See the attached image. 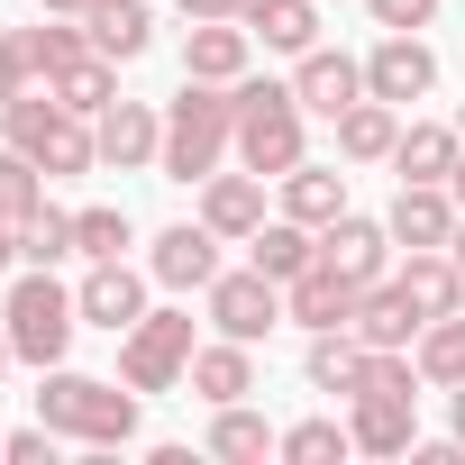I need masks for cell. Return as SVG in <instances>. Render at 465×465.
<instances>
[{"mask_svg": "<svg viewBox=\"0 0 465 465\" xmlns=\"http://www.w3.org/2000/svg\"><path fill=\"white\" fill-rule=\"evenodd\" d=\"M238 146V101H228V83H201L183 74V92L164 101V183H210L219 155Z\"/></svg>", "mask_w": 465, "mask_h": 465, "instance_id": "cell-1", "label": "cell"}, {"mask_svg": "<svg viewBox=\"0 0 465 465\" xmlns=\"http://www.w3.org/2000/svg\"><path fill=\"white\" fill-rule=\"evenodd\" d=\"M37 420L55 438H83V447H128L137 438V383H101V374H74V365H46L37 383Z\"/></svg>", "mask_w": 465, "mask_h": 465, "instance_id": "cell-2", "label": "cell"}, {"mask_svg": "<svg viewBox=\"0 0 465 465\" xmlns=\"http://www.w3.org/2000/svg\"><path fill=\"white\" fill-rule=\"evenodd\" d=\"M0 146H19V155H37L46 164V183L55 173H92L101 164V137H92V119L83 110H64L55 92H19V101H0Z\"/></svg>", "mask_w": 465, "mask_h": 465, "instance_id": "cell-3", "label": "cell"}, {"mask_svg": "<svg viewBox=\"0 0 465 465\" xmlns=\"http://www.w3.org/2000/svg\"><path fill=\"white\" fill-rule=\"evenodd\" d=\"M0 329H10V347H19V365H64V347H74V329H83V302L55 283V265H28L19 283H10V302H0Z\"/></svg>", "mask_w": 465, "mask_h": 465, "instance_id": "cell-4", "label": "cell"}, {"mask_svg": "<svg viewBox=\"0 0 465 465\" xmlns=\"http://www.w3.org/2000/svg\"><path fill=\"white\" fill-rule=\"evenodd\" d=\"M228 101H238V164L265 173V183H283L302 164V92L247 74V83H228Z\"/></svg>", "mask_w": 465, "mask_h": 465, "instance_id": "cell-5", "label": "cell"}, {"mask_svg": "<svg viewBox=\"0 0 465 465\" xmlns=\"http://www.w3.org/2000/svg\"><path fill=\"white\" fill-rule=\"evenodd\" d=\"M183 374H192V311H146V320L119 338V383L173 392Z\"/></svg>", "mask_w": 465, "mask_h": 465, "instance_id": "cell-6", "label": "cell"}, {"mask_svg": "<svg viewBox=\"0 0 465 465\" xmlns=\"http://www.w3.org/2000/svg\"><path fill=\"white\" fill-rule=\"evenodd\" d=\"M283 320H292V311H283V283L256 274V265L210 283V329H219V338H247V347H256V338H274Z\"/></svg>", "mask_w": 465, "mask_h": 465, "instance_id": "cell-7", "label": "cell"}, {"mask_svg": "<svg viewBox=\"0 0 465 465\" xmlns=\"http://www.w3.org/2000/svg\"><path fill=\"white\" fill-rule=\"evenodd\" d=\"M146 274H155L164 292H210V283H219V228H210V219L164 228L155 256H146Z\"/></svg>", "mask_w": 465, "mask_h": 465, "instance_id": "cell-8", "label": "cell"}, {"mask_svg": "<svg viewBox=\"0 0 465 465\" xmlns=\"http://www.w3.org/2000/svg\"><path fill=\"white\" fill-rule=\"evenodd\" d=\"M429 83H438V55H429L411 28H392V37L365 55V92L392 101V110H401V101H429Z\"/></svg>", "mask_w": 465, "mask_h": 465, "instance_id": "cell-9", "label": "cell"}, {"mask_svg": "<svg viewBox=\"0 0 465 465\" xmlns=\"http://www.w3.org/2000/svg\"><path fill=\"white\" fill-rule=\"evenodd\" d=\"M320 265H338L347 283H383V265H392V228H383V219L338 210V219L320 228Z\"/></svg>", "mask_w": 465, "mask_h": 465, "instance_id": "cell-10", "label": "cell"}, {"mask_svg": "<svg viewBox=\"0 0 465 465\" xmlns=\"http://www.w3.org/2000/svg\"><path fill=\"white\" fill-rule=\"evenodd\" d=\"M292 92H302V110L338 119V110H356V101H365V64H356V55H338V46H311V55H292Z\"/></svg>", "mask_w": 465, "mask_h": 465, "instance_id": "cell-11", "label": "cell"}, {"mask_svg": "<svg viewBox=\"0 0 465 465\" xmlns=\"http://www.w3.org/2000/svg\"><path fill=\"white\" fill-rule=\"evenodd\" d=\"M392 283H401V302L420 311V329H429V320H447V311H465V265H456L447 247H411Z\"/></svg>", "mask_w": 465, "mask_h": 465, "instance_id": "cell-12", "label": "cell"}, {"mask_svg": "<svg viewBox=\"0 0 465 465\" xmlns=\"http://www.w3.org/2000/svg\"><path fill=\"white\" fill-rule=\"evenodd\" d=\"M92 137H101V164H119V173H137V164L164 155V119H155L146 101H110V110L92 119Z\"/></svg>", "mask_w": 465, "mask_h": 465, "instance_id": "cell-13", "label": "cell"}, {"mask_svg": "<svg viewBox=\"0 0 465 465\" xmlns=\"http://www.w3.org/2000/svg\"><path fill=\"white\" fill-rule=\"evenodd\" d=\"M74 302H83V329H110V338H128V329L146 320V283L128 274V256H119V265H92Z\"/></svg>", "mask_w": 465, "mask_h": 465, "instance_id": "cell-14", "label": "cell"}, {"mask_svg": "<svg viewBox=\"0 0 465 465\" xmlns=\"http://www.w3.org/2000/svg\"><path fill=\"white\" fill-rule=\"evenodd\" d=\"M247 55H256L247 19H192V37H183V74H201V83H247Z\"/></svg>", "mask_w": 465, "mask_h": 465, "instance_id": "cell-15", "label": "cell"}, {"mask_svg": "<svg viewBox=\"0 0 465 465\" xmlns=\"http://www.w3.org/2000/svg\"><path fill=\"white\" fill-rule=\"evenodd\" d=\"M456 219H465V210H456L447 183H401V201H392L383 228H392V247H447V238H456Z\"/></svg>", "mask_w": 465, "mask_h": 465, "instance_id": "cell-16", "label": "cell"}, {"mask_svg": "<svg viewBox=\"0 0 465 465\" xmlns=\"http://www.w3.org/2000/svg\"><path fill=\"white\" fill-rule=\"evenodd\" d=\"M356 292L365 283H347L338 265H311V274L283 283V311H292V329H347L356 320Z\"/></svg>", "mask_w": 465, "mask_h": 465, "instance_id": "cell-17", "label": "cell"}, {"mask_svg": "<svg viewBox=\"0 0 465 465\" xmlns=\"http://www.w3.org/2000/svg\"><path fill=\"white\" fill-rule=\"evenodd\" d=\"M201 219L219 228V238H256V228H265V173H210L201 183Z\"/></svg>", "mask_w": 465, "mask_h": 465, "instance_id": "cell-18", "label": "cell"}, {"mask_svg": "<svg viewBox=\"0 0 465 465\" xmlns=\"http://www.w3.org/2000/svg\"><path fill=\"white\" fill-rule=\"evenodd\" d=\"M347 429H356V447H365V456H411V447H420V420H411V401H401V392H356Z\"/></svg>", "mask_w": 465, "mask_h": 465, "instance_id": "cell-19", "label": "cell"}, {"mask_svg": "<svg viewBox=\"0 0 465 465\" xmlns=\"http://www.w3.org/2000/svg\"><path fill=\"white\" fill-rule=\"evenodd\" d=\"M238 19H247V37L274 46V55H311V46H320V10H311V0H238Z\"/></svg>", "mask_w": 465, "mask_h": 465, "instance_id": "cell-20", "label": "cell"}, {"mask_svg": "<svg viewBox=\"0 0 465 465\" xmlns=\"http://www.w3.org/2000/svg\"><path fill=\"white\" fill-rule=\"evenodd\" d=\"M192 392L219 411V401H247L256 392V347L247 338H219V347H192Z\"/></svg>", "mask_w": 465, "mask_h": 465, "instance_id": "cell-21", "label": "cell"}, {"mask_svg": "<svg viewBox=\"0 0 465 465\" xmlns=\"http://www.w3.org/2000/svg\"><path fill=\"white\" fill-rule=\"evenodd\" d=\"M247 265H256V274H274V283L311 274V265H320V228H302V219H265L256 238H247Z\"/></svg>", "mask_w": 465, "mask_h": 465, "instance_id": "cell-22", "label": "cell"}, {"mask_svg": "<svg viewBox=\"0 0 465 465\" xmlns=\"http://www.w3.org/2000/svg\"><path fill=\"white\" fill-rule=\"evenodd\" d=\"M83 28H92V46H101L110 64H137V55L155 46V19H146V0H92V10H83Z\"/></svg>", "mask_w": 465, "mask_h": 465, "instance_id": "cell-23", "label": "cell"}, {"mask_svg": "<svg viewBox=\"0 0 465 465\" xmlns=\"http://www.w3.org/2000/svg\"><path fill=\"white\" fill-rule=\"evenodd\" d=\"M338 210H347V173H338V164H311V155H302V164L283 173V219H302V228H329Z\"/></svg>", "mask_w": 465, "mask_h": 465, "instance_id": "cell-24", "label": "cell"}, {"mask_svg": "<svg viewBox=\"0 0 465 465\" xmlns=\"http://www.w3.org/2000/svg\"><path fill=\"white\" fill-rule=\"evenodd\" d=\"M347 329H356L365 347H411V338H420V311H411V302H401V283L383 274V283H365V292H356V320H347Z\"/></svg>", "mask_w": 465, "mask_h": 465, "instance_id": "cell-25", "label": "cell"}, {"mask_svg": "<svg viewBox=\"0 0 465 465\" xmlns=\"http://www.w3.org/2000/svg\"><path fill=\"white\" fill-rule=\"evenodd\" d=\"M46 92H55L64 110H83V119H101V110L119 101V64H110V55L92 46V55H74V64H55V74H46Z\"/></svg>", "mask_w": 465, "mask_h": 465, "instance_id": "cell-26", "label": "cell"}, {"mask_svg": "<svg viewBox=\"0 0 465 465\" xmlns=\"http://www.w3.org/2000/svg\"><path fill=\"white\" fill-rule=\"evenodd\" d=\"M392 146H401V119H392V101H374V92H365L356 110H338V155H347V164H383Z\"/></svg>", "mask_w": 465, "mask_h": 465, "instance_id": "cell-27", "label": "cell"}, {"mask_svg": "<svg viewBox=\"0 0 465 465\" xmlns=\"http://www.w3.org/2000/svg\"><path fill=\"white\" fill-rule=\"evenodd\" d=\"M456 155H465V146H456V128L411 119V128H401V146H392V173H401V183H447V173H456Z\"/></svg>", "mask_w": 465, "mask_h": 465, "instance_id": "cell-28", "label": "cell"}, {"mask_svg": "<svg viewBox=\"0 0 465 465\" xmlns=\"http://www.w3.org/2000/svg\"><path fill=\"white\" fill-rule=\"evenodd\" d=\"M210 456H228V465H265V456H283V438H274L247 401H219V420H210Z\"/></svg>", "mask_w": 465, "mask_h": 465, "instance_id": "cell-29", "label": "cell"}, {"mask_svg": "<svg viewBox=\"0 0 465 465\" xmlns=\"http://www.w3.org/2000/svg\"><path fill=\"white\" fill-rule=\"evenodd\" d=\"M411 356H420V383H429V392L465 383V320H456V311H447V320H429V329L411 338Z\"/></svg>", "mask_w": 465, "mask_h": 465, "instance_id": "cell-30", "label": "cell"}, {"mask_svg": "<svg viewBox=\"0 0 465 465\" xmlns=\"http://www.w3.org/2000/svg\"><path fill=\"white\" fill-rule=\"evenodd\" d=\"M365 374V338L356 329H311V383L320 392H356Z\"/></svg>", "mask_w": 465, "mask_h": 465, "instance_id": "cell-31", "label": "cell"}, {"mask_svg": "<svg viewBox=\"0 0 465 465\" xmlns=\"http://www.w3.org/2000/svg\"><path fill=\"white\" fill-rule=\"evenodd\" d=\"M128 238H137L128 210H110V201H101V210H74V256H83V265H119Z\"/></svg>", "mask_w": 465, "mask_h": 465, "instance_id": "cell-32", "label": "cell"}, {"mask_svg": "<svg viewBox=\"0 0 465 465\" xmlns=\"http://www.w3.org/2000/svg\"><path fill=\"white\" fill-rule=\"evenodd\" d=\"M0 210H10L19 228L46 210V164H37V155H19V146H0Z\"/></svg>", "mask_w": 465, "mask_h": 465, "instance_id": "cell-33", "label": "cell"}, {"mask_svg": "<svg viewBox=\"0 0 465 465\" xmlns=\"http://www.w3.org/2000/svg\"><path fill=\"white\" fill-rule=\"evenodd\" d=\"M19 256H28V265H64V256H74V210H37V219L19 228Z\"/></svg>", "mask_w": 465, "mask_h": 465, "instance_id": "cell-34", "label": "cell"}, {"mask_svg": "<svg viewBox=\"0 0 465 465\" xmlns=\"http://www.w3.org/2000/svg\"><path fill=\"white\" fill-rule=\"evenodd\" d=\"M28 37V55H37V74H55V64H74V55H92V28H55V10L37 19V28H19Z\"/></svg>", "mask_w": 465, "mask_h": 465, "instance_id": "cell-35", "label": "cell"}, {"mask_svg": "<svg viewBox=\"0 0 465 465\" xmlns=\"http://www.w3.org/2000/svg\"><path fill=\"white\" fill-rule=\"evenodd\" d=\"M356 447V429H338V420H302V429H283V456L292 465H329V456H347Z\"/></svg>", "mask_w": 465, "mask_h": 465, "instance_id": "cell-36", "label": "cell"}, {"mask_svg": "<svg viewBox=\"0 0 465 465\" xmlns=\"http://www.w3.org/2000/svg\"><path fill=\"white\" fill-rule=\"evenodd\" d=\"M37 83V55H28V37H0V101H19Z\"/></svg>", "mask_w": 465, "mask_h": 465, "instance_id": "cell-37", "label": "cell"}, {"mask_svg": "<svg viewBox=\"0 0 465 465\" xmlns=\"http://www.w3.org/2000/svg\"><path fill=\"white\" fill-rule=\"evenodd\" d=\"M0 456H10V465H55V429H46V420H37V429H10Z\"/></svg>", "mask_w": 465, "mask_h": 465, "instance_id": "cell-38", "label": "cell"}, {"mask_svg": "<svg viewBox=\"0 0 465 465\" xmlns=\"http://www.w3.org/2000/svg\"><path fill=\"white\" fill-rule=\"evenodd\" d=\"M365 10H374V28H429L438 0H365Z\"/></svg>", "mask_w": 465, "mask_h": 465, "instance_id": "cell-39", "label": "cell"}, {"mask_svg": "<svg viewBox=\"0 0 465 465\" xmlns=\"http://www.w3.org/2000/svg\"><path fill=\"white\" fill-rule=\"evenodd\" d=\"M183 19H238V0H173Z\"/></svg>", "mask_w": 465, "mask_h": 465, "instance_id": "cell-40", "label": "cell"}, {"mask_svg": "<svg viewBox=\"0 0 465 465\" xmlns=\"http://www.w3.org/2000/svg\"><path fill=\"white\" fill-rule=\"evenodd\" d=\"M10 265H19V219L0 210V274H10Z\"/></svg>", "mask_w": 465, "mask_h": 465, "instance_id": "cell-41", "label": "cell"}, {"mask_svg": "<svg viewBox=\"0 0 465 465\" xmlns=\"http://www.w3.org/2000/svg\"><path fill=\"white\" fill-rule=\"evenodd\" d=\"M447 420H456V438H465V383H447Z\"/></svg>", "mask_w": 465, "mask_h": 465, "instance_id": "cell-42", "label": "cell"}, {"mask_svg": "<svg viewBox=\"0 0 465 465\" xmlns=\"http://www.w3.org/2000/svg\"><path fill=\"white\" fill-rule=\"evenodd\" d=\"M46 10H55V19H83V10H92V0H46Z\"/></svg>", "mask_w": 465, "mask_h": 465, "instance_id": "cell-43", "label": "cell"}, {"mask_svg": "<svg viewBox=\"0 0 465 465\" xmlns=\"http://www.w3.org/2000/svg\"><path fill=\"white\" fill-rule=\"evenodd\" d=\"M447 192H456V210H465V155H456V173H447Z\"/></svg>", "mask_w": 465, "mask_h": 465, "instance_id": "cell-44", "label": "cell"}, {"mask_svg": "<svg viewBox=\"0 0 465 465\" xmlns=\"http://www.w3.org/2000/svg\"><path fill=\"white\" fill-rule=\"evenodd\" d=\"M10 365H19V347H10V329H0V374H10Z\"/></svg>", "mask_w": 465, "mask_h": 465, "instance_id": "cell-45", "label": "cell"}, {"mask_svg": "<svg viewBox=\"0 0 465 465\" xmlns=\"http://www.w3.org/2000/svg\"><path fill=\"white\" fill-rule=\"evenodd\" d=\"M0 438H10V429H0Z\"/></svg>", "mask_w": 465, "mask_h": 465, "instance_id": "cell-46", "label": "cell"}]
</instances>
